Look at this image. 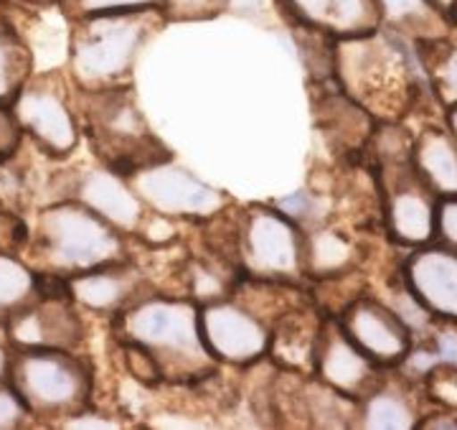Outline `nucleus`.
Listing matches in <instances>:
<instances>
[{"label": "nucleus", "instance_id": "f257e3e1", "mask_svg": "<svg viewBox=\"0 0 457 430\" xmlns=\"http://www.w3.org/2000/svg\"><path fill=\"white\" fill-rule=\"evenodd\" d=\"M333 82L374 122H404L427 87L414 46L381 26L333 41Z\"/></svg>", "mask_w": 457, "mask_h": 430}, {"label": "nucleus", "instance_id": "f03ea898", "mask_svg": "<svg viewBox=\"0 0 457 430\" xmlns=\"http://www.w3.org/2000/svg\"><path fill=\"white\" fill-rule=\"evenodd\" d=\"M168 23L161 8L114 11L69 21L66 59L77 89L97 92L128 87L150 38Z\"/></svg>", "mask_w": 457, "mask_h": 430}, {"label": "nucleus", "instance_id": "7ed1b4c3", "mask_svg": "<svg viewBox=\"0 0 457 430\" xmlns=\"http://www.w3.org/2000/svg\"><path fill=\"white\" fill-rule=\"evenodd\" d=\"M114 331L120 341L145 349L163 382H204L219 369L198 329L196 300L153 293L114 316Z\"/></svg>", "mask_w": 457, "mask_h": 430}, {"label": "nucleus", "instance_id": "20e7f679", "mask_svg": "<svg viewBox=\"0 0 457 430\" xmlns=\"http://www.w3.org/2000/svg\"><path fill=\"white\" fill-rule=\"evenodd\" d=\"M128 234L77 198H59L36 212L21 257L38 273L71 278L128 257Z\"/></svg>", "mask_w": 457, "mask_h": 430}, {"label": "nucleus", "instance_id": "39448f33", "mask_svg": "<svg viewBox=\"0 0 457 430\" xmlns=\"http://www.w3.org/2000/svg\"><path fill=\"white\" fill-rule=\"evenodd\" d=\"M411 140L404 122H376L369 138L374 150L376 181L381 194L384 227L394 245L420 248L435 240V191L411 164Z\"/></svg>", "mask_w": 457, "mask_h": 430}, {"label": "nucleus", "instance_id": "423d86ee", "mask_svg": "<svg viewBox=\"0 0 457 430\" xmlns=\"http://www.w3.org/2000/svg\"><path fill=\"white\" fill-rule=\"evenodd\" d=\"M5 377L36 423L71 420L95 397V369L71 349L11 347Z\"/></svg>", "mask_w": 457, "mask_h": 430}, {"label": "nucleus", "instance_id": "0eeeda50", "mask_svg": "<svg viewBox=\"0 0 457 430\" xmlns=\"http://www.w3.org/2000/svg\"><path fill=\"white\" fill-rule=\"evenodd\" d=\"M77 113L102 165L122 176H130L132 171L147 164L170 158V150L155 138L145 115L140 113L132 84L97 92L77 89Z\"/></svg>", "mask_w": 457, "mask_h": 430}, {"label": "nucleus", "instance_id": "6e6552de", "mask_svg": "<svg viewBox=\"0 0 457 430\" xmlns=\"http://www.w3.org/2000/svg\"><path fill=\"white\" fill-rule=\"evenodd\" d=\"M237 257L246 278L300 285L308 275V237L278 207L252 204L237 224Z\"/></svg>", "mask_w": 457, "mask_h": 430}, {"label": "nucleus", "instance_id": "1a4fd4ad", "mask_svg": "<svg viewBox=\"0 0 457 430\" xmlns=\"http://www.w3.org/2000/svg\"><path fill=\"white\" fill-rule=\"evenodd\" d=\"M11 110L23 135L51 158H66L79 146L82 125L77 113V87L62 69L33 72L18 89Z\"/></svg>", "mask_w": 457, "mask_h": 430}, {"label": "nucleus", "instance_id": "9d476101", "mask_svg": "<svg viewBox=\"0 0 457 430\" xmlns=\"http://www.w3.org/2000/svg\"><path fill=\"white\" fill-rule=\"evenodd\" d=\"M150 212L163 216L212 219L227 207V194L170 158L147 164L125 176Z\"/></svg>", "mask_w": 457, "mask_h": 430}, {"label": "nucleus", "instance_id": "9b49d317", "mask_svg": "<svg viewBox=\"0 0 457 430\" xmlns=\"http://www.w3.org/2000/svg\"><path fill=\"white\" fill-rule=\"evenodd\" d=\"M198 329L213 359L228 367H249L270 351L272 326L239 298L198 303Z\"/></svg>", "mask_w": 457, "mask_h": 430}, {"label": "nucleus", "instance_id": "f8f14e48", "mask_svg": "<svg viewBox=\"0 0 457 430\" xmlns=\"http://www.w3.org/2000/svg\"><path fill=\"white\" fill-rule=\"evenodd\" d=\"M336 318L345 336L384 369H396L414 347L411 331L386 300L361 293L348 300Z\"/></svg>", "mask_w": 457, "mask_h": 430}, {"label": "nucleus", "instance_id": "ddd939ff", "mask_svg": "<svg viewBox=\"0 0 457 430\" xmlns=\"http://www.w3.org/2000/svg\"><path fill=\"white\" fill-rule=\"evenodd\" d=\"M3 336L11 347L77 351L84 341V321L69 293H41L5 321Z\"/></svg>", "mask_w": 457, "mask_h": 430}, {"label": "nucleus", "instance_id": "4468645a", "mask_svg": "<svg viewBox=\"0 0 457 430\" xmlns=\"http://www.w3.org/2000/svg\"><path fill=\"white\" fill-rule=\"evenodd\" d=\"M312 375L328 384L330 390L361 400L376 387L381 380L384 367L371 362L361 351L338 324L336 316H323L318 341H315V357H312Z\"/></svg>", "mask_w": 457, "mask_h": 430}, {"label": "nucleus", "instance_id": "2eb2a0df", "mask_svg": "<svg viewBox=\"0 0 457 430\" xmlns=\"http://www.w3.org/2000/svg\"><path fill=\"white\" fill-rule=\"evenodd\" d=\"M402 282L442 324H457V249L427 242L409 249Z\"/></svg>", "mask_w": 457, "mask_h": 430}, {"label": "nucleus", "instance_id": "dca6fc26", "mask_svg": "<svg viewBox=\"0 0 457 430\" xmlns=\"http://www.w3.org/2000/svg\"><path fill=\"white\" fill-rule=\"evenodd\" d=\"M66 288L77 308L104 316L122 314L132 303L155 293L143 270L130 263V257L77 273L66 278Z\"/></svg>", "mask_w": 457, "mask_h": 430}, {"label": "nucleus", "instance_id": "f3484780", "mask_svg": "<svg viewBox=\"0 0 457 430\" xmlns=\"http://www.w3.org/2000/svg\"><path fill=\"white\" fill-rule=\"evenodd\" d=\"M69 198H77L95 209L99 216H104L125 234H135L145 224L147 207L140 197L132 191V186L122 173L99 164L97 168L79 171L71 179Z\"/></svg>", "mask_w": 457, "mask_h": 430}, {"label": "nucleus", "instance_id": "a211bd4d", "mask_svg": "<svg viewBox=\"0 0 457 430\" xmlns=\"http://www.w3.org/2000/svg\"><path fill=\"white\" fill-rule=\"evenodd\" d=\"M417 384H411V377L402 369H384L374 390L359 400L356 426L369 430L417 428L425 415L422 400L414 390Z\"/></svg>", "mask_w": 457, "mask_h": 430}, {"label": "nucleus", "instance_id": "6ab92c4d", "mask_svg": "<svg viewBox=\"0 0 457 430\" xmlns=\"http://www.w3.org/2000/svg\"><path fill=\"white\" fill-rule=\"evenodd\" d=\"M285 16L297 26L345 38L378 29L376 0H279Z\"/></svg>", "mask_w": 457, "mask_h": 430}, {"label": "nucleus", "instance_id": "aec40b11", "mask_svg": "<svg viewBox=\"0 0 457 430\" xmlns=\"http://www.w3.org/2000/svg\"><path fill=\"white\" fill-rule=\"evenodd\" d=\"M323 316L312 311V303H295L285 314L272 321L270 351L282 369L290 372H312L315 341L320 331Z\"/></svg>", "mask_w": 457, "mask_h": 430}, {"label": "nucleus", "instance_id": "412c9836", "mask_svg": "<svg viewBox=\"0 0 457 430\" xmlns=\"http://www.w3.org/2000/svg\"><path fill=\"white\" fill-rule=\"evenodd\" d=\"M411 164L435 197L457 194V140L445 122H429L414 135Z\"/></svg>", "mask_w": 457, "mask_h": 430}, {"label": "nucleus", "instance_id": "4be33fe9", "mask_svg": "<svg viewBox=\"0 0 457 430\" xmlns=\"http://www.w3.org/2000/svg\"><path fill=\"white\" fill-rule=\"evenodd\" d=\"M378 26L411 46L435 41L453 31L450 16L435 0H376Z\"/></svg>", "mask_w": 457, "mask_h": 430}, {"label": "nucleus", "instance_id": "5701e85b", "mask_svg": "<svg viewBox=\"0 0 457 430\" xmlns=\"http://www.w3.org/2000/svg\"><path fill=\"white\" fill-rule=\"evenodd\" d=\"M417 59L425 72L427 87L432 89L435 99L442 107L457 102V29L445 33L435 41L414 46Z\"/></svg>", "mask_w": 457, "mask_h": 430}, {"label": "nucleus", "instance_id": "b1692460", "mask_svg": "<svg viewBox=\"0 0 457 430\" xmlns=\"http://www.w3.org/2000/svg\"><path fill=\"white\" fill-rule=\"evenodd\" d=\"M36 72L33 54L18 31L16 21L3 11L0 0V105H11L23 82Z\"/></svg>", "mask_w": 457, "mask_h": 430}, {"label": "nucleus", "instance_id": "393cba45", "mask_svg": "<svg viewBox=\"0 0 457 430\" xmlns=\"http://www.w3.org/2000/svg\"><path fill=\"white\" fill-rule=\"evenodd\" d=\"M41 296V278L21 255L0 248V331L5 321Z\"/></svg>", "mask_w": 457, "mask_h": 430}, {"label": "nucleus", "instance_id": "a878e982", "mask_svg": "<svg viewBox=\"0 0 457 430\" xmlns=\"http://www.w3.org/2000/svg\"><path fill=\"white\" fill-rule=\"evenodd\" d=\"M422 387L429 405L442 410H457V367L450 362H435L422 375Z\"/></svg>", "mask_w": 457, "mask_h": 430}, {"label": "nucleus", "instance_id": "bb28decb", "mask_svg": "<svg viewBox=\"0 0 457 430\" xmlns=\"http://www.w3.org/2000/svg\"><path fill=\"white\" fill-rule=\"evenodd\" d=\"M163 0H59V11L66 21L97 13H114V11H140V8H161Z\"/></svg>", "mask_w": 457, "mask_h": 430}, {"label": "nucleus", "instance_id": "cd10ccee", "mask_svg": "<svg viewBox=\"0 0 457 430\" xmlns=\"http://www.w3.org/2000/svg\"><path fill=\"white\" fill-rule=\"evenodd\" d=\"M228 0H163L161 11L165 21H180V23H191V21H212L219 13L227 11Z\"/></svg>", "mask_w": 457, "mask_h": 430}, {"label": "nucleus", "instance_id": "c85d7f7f", "mask_svg": "<svg viewBox=\"0 0 457 430\" xmlns=\"http://www.w3.org/2000/svg\"><path fill=\"white\" fill-rule=\"evenodd\" d=\"M29 423H33L29 408L23 405V400L11 387L8 377H0V430L23 428Z\"/></svg>", "mask_w": 457, "mask_h": 430}, {"label": "nucleus", "instance_id": "c756f323", "mask_svg": "<svg viewBox=\"0 0 457 430\" xmlns=\"http://www.w3.org/2000/svg\"><path fill=\"white\" fill-rule=\"evenodd\" d=\"M122 344V354H125V367L130 369V375L137 382H143L145 387H153L158 382H163L161 377V369L155 359L147 354L145 349L137 347V344H128V341H120Z\"/></svg>", "mask_w": 457, "mask_h": 430}, {"label": "nucleus", "instance_id": "7c9ffc66", "mask_svg": "<svg viewBox=\"0 0 457 430\" xmlns=\"http://www.w3.org/2000/svg\"><path fill=\"white\" fill-rule=\"evenodd\" d=\"M445 248L457 249V194L440 197L435 207V240Z\"/></svg>", "mask_w": 457, "mask_h": 430}, {"label": "nucleus", "instance_id": "2f4dec72", "mask_svg": "<svg viewBox=\"0 0 457 430\" xmlns=\"http://www.w3.org/2000/svg\"><path fill=\"white\" fill-rule=\"evenodd\" d=\"M21 140H23V131L16 122L11 105H0V165L8 164L16 156Z\"/></svg>", "mask_w": 457, "mask_h": 430}, {"label": "nucleus", "instance_id": "473e14b6", "mask_svg": "<svg viewBox=\"0 0 457 430\" xmlns=\"http://www.w3.org/2000/svg\"><path fill=\"white\" fill-rule=\"evenodd\" d=\"M442 110H445V125H447V131L453 132V138L457 140V102L442 107Z\"/></svg>", "mask_w": 457, "mask_h": 430}, {"label": "nucleus", "instance_id": "72a5a7b5", "mask_svg": "<svg viewBox=\"0 0 457 430\" xmlns=\"http://www.w3.org/2000/svg\"><path fill=\"white\" fill-rule=\"evenodd\" d=\"M8 372V341L0 339V377H5Z\"/></svg>", "mask_w": 457, "mask_h": 430}, {"label": "nucleus", "instance_id": "f704fd0d", "mask_svg": "<svg viewBox=\"0 0 457 430\" xmlns=\"http://www.w3.org/2000/svg\"><path fill=\"white\" fill-rule=\"evenodd\" d=\"M447 16H450V23H453V26H455V29H457V0H455V3H453V5H450Z\"/></svg>", "mask_w": 457, "mask_h": 430}, {"label": "nucleus", "instance_id": "c9c22d12", "mask_svg": "<svg viewBox=\"0 0 457 430\" xmlns=\"http://www.w3.org/2000/svg\"><path fill=\"white\" fill-rule=\"evenodd\" d=\"M23 3H31V5H56L59 0H23Z\"/></svg>", "mask_w": 457, "mask_h": 430}, {"label": "nucleus", "instance_id": "e433bc0d", "mask_svg": "<svg viewBox=\"0 0 457 430\" xmlns=\"http://www.w3.org/2000/svg\"><path fill=\"white\" fill-rule=\"evenodd\" d=\"M435 3H437V5H440L442 11H445V13H447V11H450V5H453V3H455V0H435Z\"/></svg>", "mask_w": 457, "mask_h": 430}, {"label": "nucleus", "instance_id": "4c0bfd02", "mask_svg": "<svg viewBox=\"0 0 457 430\" xmlns=\"http://www.w3.org/2000/svg\"><path fill=\"white\" fill-rule=\"evenodd\" d=\"M455 329H457V324H455Z\"/></svg>", "mask_w": 457, "mask_h": 430}]
</instances>
